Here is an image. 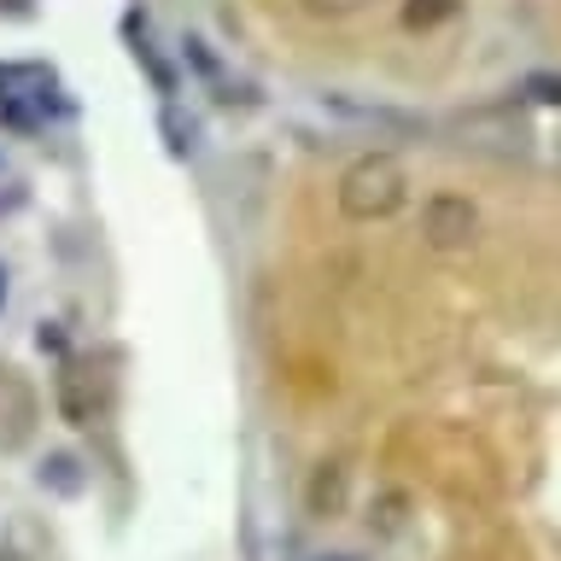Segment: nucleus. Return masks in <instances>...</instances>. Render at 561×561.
Here are the masks:
<instances>
[{
  "instance_id": "nucleus-1",
  "label": "nucleus",
  "mask_w": 561,
  "mask_h": 561,
  "mask_svg": "<svg viewBox=\"0 0 561 561\" xmlns=\"http://www.w3.org/2000/svg\"><path fill=\"white\" fill-rule=\"evenodd\" d=\"M333 205H340L345 222H392L410 205V170L392 152H363L333 182Z\"/></svg>"
},
{
  "instance_id": "nucleus-2",
  "label": "nucleus",
  "mask_w": 561,
  "mask_h": 561,
  "mask_svg": "<svg viewBox=\"0 0 561 561\" xmlns=\"http://www.w3.org/2000/svg\"><path fill=\"white\" fill-rule=\"evenodd\" d=\"M421 245L427 252H468L473 240H480V205L468 199V193H433L427 205H421Z\"/></svg>"
},
{
  "instance_id": "nucleus-3",
  "label": "nucleus",
  "mask_w": 561,
  "mask_h": 561,
  "mask_svg": "<svg viewBox=\"0 0 561 561\" xmlns=\"http://www.w3.org/2000/svg\"><path fill=\"white\" fill-rule=\"evenodd\" d=\"M468 0H403V30L410 35H438L445 24L462 18Z\"/></svg>"
},
{
  "instance_id": "nucleus-4",
  "label": "nucleus",
  "mask_w": 561,
  "mask_h": 561,
  "mask_svg": "<svg viewBox=\"0 0 561 561\" xmlns=\"http://www.w3.org/2000/svg\"><path fill=\"white\" fill-rule=\"evenodd\" d=\"M305 12H316V18H357L368 0H298Z\"/></svg>"
},
{
  "instance_id": "nucleus-5",
  "label": "nucleus",
  "mask_w": 561,
  "mask_h": 561,
  "mask_svg": "<svg viewBox=\"0 0 561 561\" xmlns=\"http://www.w3.org/2000/svg\"><path fill=\"white\" fill-rule=\"evenodd\" d=\"M0 305H7V287H0Z\"/></svg>"
}]
</instances>
